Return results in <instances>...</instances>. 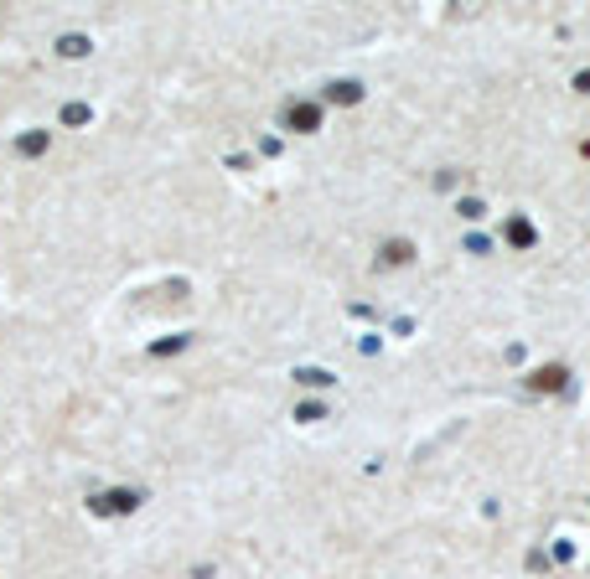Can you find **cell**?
<instances>
[{"label":"cell","instance_id":"1","mask_svg":"<svg viewBox=\"0 0 590 579\" xmlns=\"http://www.w3.org/2000/svg\"><path fill=\"white\" fill-rule=\"evenodd\" d=\"M560 378H565L560 368H544V373H538V388H560Z\"/></svg>","mask_w":590,"mask_h":579}]
</instances>
